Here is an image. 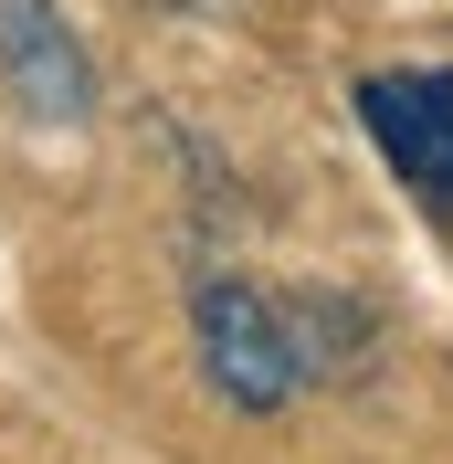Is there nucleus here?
<instances>
[{
  "mask_svg": "<svg viewBox=\"0 0 453 464\" xmlns=\"http://www.w3.org/2000/svg\"><path fill=\"white\" fill-rule=\"evenodd\" d=\"M190 348H200V380L211 401L275 422L306 380V348H295V317H284V285H254V275H200L190 285Z\"/></svg>",
  "mask_w": 453,
  "mask_h": 464,
  "instance_id": "1",
  "label": "nucleus"
},
{
  "mask_svg": "<svg viewBox=\"0 0 453 464\" xmlns=\"http://www.w3.org/2000/svg\"><path fill=\"white\" fill-rule=\"evenodd\" d=\"M359 127L390 159V179H411L422 201H453V74L443 63L359 74Z\"/></svg>",
  "mask_w": 453,
  "mask_h": 464,
  "instance_id": "2",
  "label": "nucleus"
},
{
  "mask_svg": "<svg viewBox=\"0 0 453 464\" xmlns=\"http://www.w3.org/2000/svg\"><path fill=\"white\" fill-rule=\"evenodd\" d=\"M0 95L32 127H85L95 116V63L53 0H0Z\"/></svg>",
  "mask_w": 453,
  "mask_h": 464,
  "instance_id": "3",
  "label": "nucleus"
},
{
  "mask_svg": "<svg viewBox=\"0 0 453 464\" xmlns=\"http://www.w3.org/2000/svg\"><path fill=\"white\" fill-rule=\"evenodd\" d=\"M284 317H295V348H306V380H348L380 348V317L348 285H284Z\"/></svg>",
  "mask_w": 453,
  "mask_h": 464,
  "instance_id": "4",
  "label": "nucleus"
}]
</instances>
